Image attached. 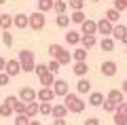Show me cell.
<instances>
[{
	"instance_id": "6da1fadb",
	"label": "cell",
	"mask_w": 127,
	"mask_h": 125,
	"mask_svg": "<svg viewBox=\"0 0 127 125\" xmlns=\"http://www.w3.org/2000/svg\"><path fill=\"white\" fill-rule=\"evenodd\" d=\"M64 104H66V108H68V112H74V115H81L83 110H85V102L81 100V95L76 93H66L64 95Z\"/></svg>"
},
{
	"instance_id": "7a4b0ae2",
	"label": "cell",
	"mask_w": 127,
	"mask_h": 125,
	"mask_svg": "<svg viewBox=\"0 0 127 125\" xmlns=\"http://www.w3.org/2000/svg\"><path fill=\"white\" fill-rule=\"evenodd\" d=\"M45 26H47V19H45L42 11H34L32 15H28V28L30 30L40 32V30H45Z\"/></svg>"
},
{
	"instance_id": "3957f363",
	"label": "cell",
	"mask_w": 127,
	"mask_h": 125,
	"mask_svg": "<svg viewBox=\"0 0 127 125\" xmlns=\"http://www.w3.org/2000/svg\"><path fill=\"white\" fill-rule=\"evenodd\" d=\"M36 100H38V102H53V100H55L53 87H40V89L36 91Z\"/></svg>"
},
{
	"instance_id": "277c9868",
	"label": "cell",
	"mask_w": 127,
	"mask_h": 125,
	"mask_svg": "<svg viewBox=\"0 0 127 125\" xmlns=\"http://www.w3.org/2000/svg\"><path fill=\"white\" fill-rule=\"evenodd\" d=\"M53 91H55V98H64V95L70 91V87H68V83L64 79H55L53 81Z\"/></svg>"
},
{
	"instance_id": "5b68a950",
	"label": "cell",
	"mask_w": 127,
	"mask_h": 125,
	"mask_svg": "<svg viewBox=\"0 0 127 125\" xmlns=\"http://www.w3.org/2000/svg\"><path fill=\"white\" fill-rule=\"evenodd\" d=\"M4 72L13 79V76H17L19 72H21V64H19V59H6V68Z\"/></svg>"
},
{
	"instance_id": "8992f818",
	"label": "cell",
	"mask_w": 127,
	"mask_h": 125,
	"mask_svg": "<svg viewBox=\"0 0 127 125\" xmlns=\"http://www.w3.org/2000/svg\"><path fill=\"white\" fill-rule=\"evenodd\" d=\"M112 26L114 23L110 21V19H100V21H97V34H102V36H110L112 34Z\"/></svg>"
},
{
	"instance_id": "52a82bcc",
	"label": "cell",
	"mask_w": 127,
	"mask_h": 125,
	"mask_svg": "<svg viewBox=\"0 0 127 125\" xmlns=\"http://www.w3.org/2000/svg\"><path fill=\"white\" fill-rule=\"evenodd\" d=\"M100 70H102V76H114V74H117V70H119V66H117V62L108 59V62H104L100 66Z\"/></svg>"
},
{
	"instance_id": "ba28073f",
	"label": "cell",
	"mask_w": 127,
	"mask_h": 125,
	"mask_svg": "<svg viewBox=\"0 0 127 125\" xmlns=\"http://www.w3.org/2000/svg\"><path fill=\"white\" fill-rule=\"evenodd\" d=\"M81 34H97V21L85 19V21L81 23Z\"/></svg>"
},
{
	"instance_id": "9c48e42d",
	"label": "cell",
	"mask_w": 127,
	"mask_h": 125,
	"mask_svg": "<svg viewBox=\"0 0 127 125\" xmlns=\"http://www.w3.org/2000/svg\"><path fill=\"white\" fill-rule=\"evenodd\" d=\"M76 91H78L81 95H85V93H89V91H91V83H89L87 76H78V81H76Z\"/></svg>"
},
{
	"instance_id": "30bf717a",
	"label": "cell",
	"mask_w": 127,
	"mask_h": 125,
	"mask_svg": "<svg viewBox=\"0 0 127 125\" xmlns=\"http://www.w3.org/2000/svg\"><path fill=\"white\" fill-rule=\"evenodd\" d=\"M19 100H23V102L36 100V89H32V87H21V89H19Z\"/></svg>"
},
{
	"instance_id": "8fae6325",
	"label": "cell",
	"mask_w": 127,
	"mask_h": 125,
	"mask_svg": "<svg viewBox=\"0 0 127 125\" xmlns=\"http://www.w3.org/2000/svg\"><path fill=\"white\" fill-rule=\"evenodd\" d=\"M55 59H57L62 66H68V64L72 62V53H70V51H66V49L62 47V49L57 51V55H55Z\"/></svg>"
},
{
	"instance_id": "7c38bea8",
	"label": "cell",
	"mask_w": 127,
	"mask_h": 125,
	"mask_svg": "<svg viewBox=\"0 0 127 125\" xmlns=\"http://www.w3.org/2000/svg\"><path fill=\"white\" fill-rule=\"evenodd\" d=\"M81 32H76V30H70L68 34H66V42H68L70 47H76V45H81Z\"/></svg>"
},
{
	"instance_id": "4fadbf2b",
	"label": "cell",
	"mask_w": 127,
	"mask_h": 125,
	"mask_svg": "<svg viewBox=\"0 0 127 125\" xmlns=\"http://www.w3.org/2000/svg\"><path fill=\"white\" fill-rule=\"evenodd\" d=\"M72 72H74L76 76H87V72H89L87 59H85V62H74V66H72Z\"/></svg>"
},
{
	"instance_id": "5bb4252c",
	"label": "cell",
	"mask_w": 127,
	"mask_h": 125,
	"mask_svg": "<svg viewBox=\"0 0 127 125\" xmlns=\"http://www.w3.org/2000/svg\"><path fill=\"white\" fill-rule=\"evenodd\" d=\"M26 115L30 117V119H34L36 115H40V108H38V102H36V100L26 102Z\"/></svg>"
},
{
	"instance_id": "9a60e30c",
	"label": "cell",
	"mask_w": 127,
	"mask_h": 125,
	"mask_svg": "<svg viewBox=\"0 0 127 125\" xmlns=\"http://www.w3.org/2000/svg\"><path fill=\"white\" fill-rule=\"evenodd\" d=\"M100 49L106 51V53H112L114 51V38L112 36H104V38L100 40Z\"/></svg>"
},
{
	"instance_id": "2e32d148",
	"label": "cell",
	"mask_w": 127,
	"mask_h": 125,
	"mask_svg": "<svg viewBox=\"0 0 127 125\" xmlns=\"http://www.w3.org/2000/svg\"><path fill=\"white\" fill-rule=\"evenodd\" d=\"M13 26L19 28V30H26V28H28V15H26V13L13 15Z\"/></svg>"
},
{
	"instance_id": "e0dca14e",
	"label": "cell",
	"mask_w": 127,
	"mask_h": 125,
	"mask_svg": "<svg viewBox=\"0 0 127 125\" xmlns=\"http://www.w3.org/2000/svg\"><path fill=\"white\" fill-rule=\"evenodd\" d=\"M95 42H97V40H95V34H83V36H81V45L85 47L87 51H89V49H93V47H95Z\"/></svg>"
},
{
	"instance_id": "ac0fdd59",
	"label": "cell",
	"mask_w": 127,
	"mask_h": 125,
	"mask_svg": "<svg viewBox=\"0 0 127 125\" xmlns=\"http://www.w3.org/2000/svg\"><path fill=\"white\" fill-rule=\"evenodd\" d=\"M38 81H40V85L42 87H53V81H55V74L51 70H47L45 74H40L38 76Z\"/></svg>"
},
{
	"instance_id": "d6986e66",
	"label": "cell",
	"mask_w": 127,
	"mask_h": 125,
	"mask_svg": "<svg viewBox=\"0 0 127 125\" xmlns=\"http://www.w3.org/2000/svg\"><path fill=\"white\" fill-rule=\"evenodd\" d=\"M125 32H127V26H123V23H119V21H117V23L112 26V34H110V36H112L114 40H121Z\"/></svg>"
},
{
	"instance_id": "ffe728a7",
	"label": "cell",
	"mask_w": 127,
	"mask_h": 125,
	"mask_svg": "<svg viewBox=\"0 0 127 125\" xmlns=\"http://www.w3.org/2000/svg\"><path fill=\"white\" fill-rule=\"evenodd\" d=\"M13 28V15L2 13L0 15V30H11Z\"/></svg>"
},
{
	"instance_id": "44dd1931",
	"label": "cell",
	"mask_w": 127,
	"mask_h": 125,
	"mask_svg": "<svg viewBox=\"0 0 127 125\" xmlns=\"http://www.w3.org/2000/svg\"><path fill=\"white\" fill-rule=\"evenodd\" d=\"M106 98L112 100L114 104H119V102H123V100H125V93H123V89H110Z\"/></svg>"
},
{
	"instance_id": "7402d4cb",
	"label": "cell",
	"mask_w": 127,
	"mask_h": 125,
	"mask_svg": "<svg viewBox=\"0 0 127 125\" xmlns=\"http://www.w3.org/2000/svg\"><path fill=\"white\" fill-rule=\"evenodd\" d=\"M89 106H102V102H104V93H100V91H93V93H89Z\"/></svg>"
},
{
	"instance_id": "603a6c76",
	"label": "cell",
	"mask_w": 127,
	"mask_h": 125,
	"mask_svg": "<svg viewBox=\"0 0 127 125\" xmlns=\"http://www.w3.org/2000/svg\"><path fill=\"white\" fill-rule=\"evenodd\" d=\"M13 115H15V110H13V106H11L9 102L0 104V117H2V119H9V117H13Z\"/></svg>"
},
{
	"instance_id": "cb8c5ba5",
	"label": "cell",
	"mask_w": 127,
	"mask_h": 125,
	"mask_svg": "<svg viewBox=\"0 0 127 125\" xmlns=\"http://www.w3.org/2000/svg\"><path fill=\"white\" fill-rule=\"evenodd\" d=\"M87 59V49L85 47H78L72 51V62H85Z\"/></svg>"
},
{
	"instance_id": "d4e9b609",
	"label": "cell",
	"mask_w": 127,
	"mask_h": 125,
	"mask_svg": "<svg viewBox=\"0 0 127 125\" xmlns=\"http://www.w3.org/2000/svg\"><path fill=\"white\" fill-rule=\"evenodd\" d=\"M66 115H68L66 104H55V106L51 108V117H66Z\"/></svg>"
},
{
	"instance_id": "484cf974",
	"label": "cell",
	"mask_w": 127,
	"mask_h": 125,
	"mask_svg": "<svg viewBox=\"0 0 127 125\" xmlns=\"http://www.w3.org/2000/svg\"><path fill=\"white\" fill-rule=\"evenodd\" d=\"M104 17H106V19H110L112 23H117V21H121V11L112 6V9H108V11H106V15H104Z\"/></svg>"
},
{
	"instance_id": "4316f807",
	"label": "cell",
	"mask_w": 127,
	"mask_h": 125,
	"mask_svg": "<svg viewBox=\"0 0 127 125\" xmlns=\"http://www.w3.org/2000/svg\"><path fill=\"white\" fill-rule=\"evenodd\" d=\"M87 19V15L83 13V9H78V11H72V15H70V21L72 23H78V26H81L83 21H85Z\"/></svg>"
},
{
	"instance_id": "83f0119b",
	"label": "cell",
	"mask_w": 127,
	"mask_h": 125,
	"mask_svg": "<svg viewBox=\"0 0 127 125\" xmlns=\"http://www.w3.org/2000/svg\"><path fill=\"white\" fill-rule=\"evenodd\" d=\"M55 23H57V28H68L70 26V17L66 13H59L57 17H55Z\"/></svg>"
},
{
	"instance_id": "f1b7e54d",
	"label": "cell",
	"mask_w": 127,
	"mask_h": 125,
	"mask_svg": "<svg viewBox=\"0 0 127 125\" xmlns=\"http://www.w3.org/2000/svg\"><path fill=\"white\" fill-rule=\"evenodd\" d=\"M53 11L55 13H66V11H68V2H66V0H55L53 2Z\"/></svg>"
},
{
	"instance_id": "f546056e",
	"label": "cell",
	"mask_w": 127,
	"mask_h": 125,
	"mask_svg": "<svg viewBox=\"0 0 127 125\" xmlns=\"http://www.w3.org/2000/svg\"><path fill=\"white\" fill-rule=\"evenodd\" d=\"M13 123L15 125H28V123H30V117H28L26 112H17L15 119H13Z\"/></svg>"
},
{
	"instance_id": "4dcf8cb0",
	"label": "cell",
	"mask_w": 127,
	"mask_h": 125,
	"mask_svg": "<svg viewBox=\"0 0 127 125\" xmlns=\"http://www.w3.org/2000/svg\"><path fill=\"white\" fill-rule=\"evenodd\" d=\"M114 125H127V112H119L114 110Z\"/></svg>"
},
{
	"instance_id": "1f68e13d",
	"label": "cell",
	"mask_w": 127,
	"mask_h": 125,
	"mask_svg": "<svg viewBox=\"0 0 127 125\" xmlns=\"http://www.w3.org/2000/svg\"><path fill=\"white\" fill-rule=\"evenodd\" d=\"M53 2L55 0H38V11H42V13L53 11Z\"/></svg>"
},
{
	"instance_id": "d6a6232c",
	"label": "cell",
	"mask_w": 127,
	"mask_h": 125,
	"mask_svg": "<svg viewBox=\"0 0 127 125\" xmlns=\"http://www.w3.org/2000/svg\"><path fill=\"white\" fill-rule=\"evenodd\" d=\"M47 68H49V70L53 72L55 76H57V74H59V70H62V64H59V62H57V59H55V57H51V62L47 64Z\"/></svg>"
},
{
	"instance_id": "836d02e7",
	"label": "cell",
	"mask_w": 127,
	"mask_h": 125,
	"mask_svg": "<svg viewBox=\"0 0 127 125\" xmlns=\"http://www.w3.org/2000/svg\"><path fill=\"white\" fill-rule=\"evenodd\" d=\"M102 108H104V112H114V110H117V104H114L112 100L104 98V102H102Z\"/></svg>"
},
{
	"instance_id": "e575fe53",
	"label": "cell",
	"mask_w": 127,
	"mask_h": 125,
	"mask_svg": "<svg viewBox=\"0 0 127 125\" xmlns=\"http://www.w3.org/2000/svg\"><path fill=\"white\" fill-rule=\"evenodd\" d=\"M38 108H40V115H51V108H53V104H51V102H40V104H38Z\"/></svg>"
},
{
	"instance_id": "d590c367",
	"label": "cell",
	"mask_w": 127,
	"mask_h": 125,
	"mask_svg": "<svg viewBox=\"0 0 127 125\" xmlns=\"http://www.w3.org/2000/svg\"><path fill=\"white\" fill-rule=\"evenodd\" d=\"M66 2H68V6H70L72 11H78V9L85 6V0H66Z\"/></svg>"
},
{
	"instance_id": "8d00e7d4",
	"label": "cell",
	"mask_w": 127,
	"mask_h": 125,
	"mask_svg": "<svg viewBox=\"0 0 127 125\" xmlns=\"http://www.w3.org/2000/svg\"><path fill=\"white\" fill-rule=\"evenodd\" d=\"M2 42L4 47H13V34H9V30H2Z\"/></svg>"
},
{
	"instance_id": "74e56055",
	"label": "cell",
	"mask_w": 127,
	"mask_h": 125,
	"mask_svg": "<svg viewBox=\"0 0 127 125\" xmlns=\"http://www.w3.org/2000/svg\"><path fill=\"white\" fill-rule=\"evenodd\" d=\"M9 83H11V76L6 74L4 70H2V72H0V87H6Z\"/></svg>"
},
{
	"instance_id": "f35d334b",
	"label": "cell",
	"mask_w": 127,
	"mask_h": 125,
	"mask_svg": "<svg viewBox=\"0 0 127 125\" xmlns=\"http://www.w3.org/2000/svg\"><path fill=\"white\" fill-rule=\"evenodd\" d=\"M114 9H119L121 13L127 11V0H114Z\"/></svg>"
},
{
	"instance_id": "ab89813d",
	"label": "cell",
	"mask_w": 127,
	"mask_h": 125,
	"mask_svg": "<svg viewBox=\"0 0 127 125\" xmlns=\"http://www.w3.org/2000/svg\"><path fill=\"white\" fill-rule=\"evenodd\" d=\"M47 70H49V68H47V64H36V66H34V72H36L38 76H40V74H45Z\"/></svg>"
},
{
	"instance_id": "60d3db41",
	"label": "cell",
	"mask_w": 127,
	"mask_h": 125,
	"mask_svg": "<svg viewBox=\"0 0 127 125\" xmlns=\"http://www.w3.org/2000/svg\"><path fill=\"white\" fill-rule=\"evenodd\" d=\"M13 110H15V115H17V112H26V102H23V100H19V102L13 106Z\"/></svg>"
},
{
	"instance_id": "b9f144b4",
	"label": "cell",
	"mask_w": 127,
	"mask_h": 125,
	"mask_svg": "<svg viewBox=\"0 0 127 125\" xmlns=\"http://www.w3.org/2000/svg\"><path fill=\"white\" fill-rule=\"evenodd\" d=\"M4 102H9L11 106H15V104L19 102V95H6V98H4Z\"/></svg>"
},
{
	"instance_id": "7bdbcfd3",
	"label": "cell",
	"mask_w": 127,
	"mask_h": 125,
	"mask_svg": "<svg viewBox=\"0 0 127 125\" xmlns=\"http://www.w3.org/2000/svg\"><path fill=\"white\" fill-rule=\"evenodd\" d=\"M85 125H100V119L91 117V119H87V121H85Z\"/></svg>"
},
{
	"instance_id": "ee69618b",
	"label": "cell",
	"mask_w": 127,
	"mask_h": 125,
	"mask_svg": "<svg viewBox=\"0 0 127 125\" xmlns=\"http://www.w3.org/2000/svg\"><path fill=\"white\" fill-rule=\"evenodd\" d=\"M4 68H6V59H4V57H2V55H0V72L4 70Z\"/></svg>"
},
{
	"instance_id": "f6af8a7d",
	"label": "cell",
	"mask_w": 127,
	"mask_h": 125,
	"mask_svg": "<svg viewBox=\"0 0 127 125\" xmlns=\"http://www.w3.org/2000/svg\"><path fill=\"white\" fill-rule=\"evenodd\" d=\"M121 89H123V93H127V79L123 81V85H121Z\"/></svg>"
},
{
	"instance_id": "bcb514c9",
	"label": "cell",
	"mask_w": 127,
	"mask_h": 125,
	"mask_svg": "<svg viewBox=\"0 0 127 125\" xmlns=\"http://www.w3.org/2000/svg\"><path fill=\"white\" fill-rule=\"evenodd\" d=\"M121 42H123V45L127 47V32H125V34H123V38H121Z\"/></svg>"
},
{
	"instance_id": "7dc6e473",
	"label": "cell",
	"mask_w": 127,
	"mask_h": 125,
	"mask_svg": "<svg viewBox=\"0 0 127 125\" xmlns=\"http://www.w3.org/2000/svg\"><path fill=\"white\" fill-rule=\"evenodd\" d=\"M4 2H6V0H0V4H4Z\"/></svg>"
},
{
	"instance_id": "c3c4849f",
	"label": "cell",
	"mask_w": 127,
	"mask_h": 125,
	"mask_svg": "<svg viewBox=\"0 0 127 125\" xmlns=\"http://www.w3.org/2000/svg\"><path fill=\"white\" fill-rule=\"evenodd\" d=\"M91 2H100V0H91Z\"/></svg>"
},
{
	"instance_id": "681fc988",
	"label": "cell",
	"mask_w": 127,
	"mask_h": 125,
	"mask_svg": "<svg viewBox=\"0 0 127 125\" xmlns=\"http://www.w3.org/2000/svg\"><path fill=\"white\" fill-rule=\"evenodd\" d=\"M125 55H127V49H125Z\"/></svg>"
}]
</instances>
